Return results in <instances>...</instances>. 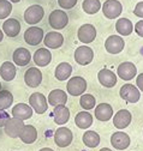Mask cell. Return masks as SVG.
<instances>
[{
  "mask_svg": "<svg viewBox=\"0 0 143 151\" xmlns=\"http://www.w3.org/2000/svg\"><path fill=\"white\" fill-rule=\"evenodd\" d=\"M66 89L71 96H81L87 90V81L82 77L76 76V77H72L69 79Z\"/></svg>",
  "mask_w": 143,
  "mask_h": 151,
  "instance_id": "6da1fadb",
  "label": "cell"
},
{
  "mask_svg": "<svg viewBox=\"0 0 143 151\" xmlns=\"http://www.w3.org/2000/svg\"><path fill=\"white\" fill-rule=\"evenodd\" d=\"M102 12L108 19H116L123 12V5L118 0H106L102 5Z\"/></svg>",
  "mask_w": 143,
  "mask_h": 151,
  "instance_id": "7a4b0ae2",
  "label": "cell"
},
{
  "mask_svg": "<svg viewBox=\"0 0 143 151\" xmlns=\"http://www.w3.org/2000/svg\"><path fill=\"white\" fill-rule=\"evenodd\" d=\"M29 104L38 114H43L48 109V102L43 93L41 92H34L29 97Z\"/></svg>",
  "mask_w": 143,
  "mask_h": 151,
  "instance_id": "3957f363",
  "label": "cell"
},
{
  "mask_svg": "<svg viewBox=\"0 0 143 151\" xmlns=\"http://www.w3.org/2000/svg\"><path fill=\"white\" fill-rule=\"evenodd\" d=\"M48 22H49V25L56 29V30H60V29H64L67 23H69V17L67 14L61 11V10H54L52 11L49 17H48Z\"/></svg>",
  "mask_w": 143,
  "mask_h": 151,
  "instance_id": "277c9868",
  "label": "cell"
},
{
  "mask_svg": "<svg viewBox=\"0 0 143 151\" xmlns=\"http://www.w3.org/2000/svg\"><path fill=\"white\" fill-rule=\"evenodd\" d=\"M45 16V10L41 5H31L24 12V21L28 24H38Z\"/></svg>",
  "mask_w": 143,
  "mask_h": 151,
  "instance_id": "5b68a950",
  "label": "cell"
},
{
  "mask_svg": "<svg viewBox=\"0 0 143 151\" xmlns=\"http://www.w3.org/2000/svg\"><path fill=\"white\" fill-rule=\"evenodd\" d=\"M94 59V52L88 46H79L75 50V60L78 65L85 66L89 65Z\"/></svg>",
  "mask_w": 143,
  "mask_h": 151,
  "instance_id": "8992f818",
  "label": "cell"
},
{
  "mask_svg": "<svg viewBox=\"0 0 143 151\" xmlns=\"http://www.w3.org/2000/svg\"><path fill=\"white\" fill-rule=\"evenodd\" d=\"M119 93H120V97L129 103H136L139 101V97H141L139 90L132 84H124L120 88Z\"/></svg>",
  "mask_w": 143,
  "mask_h": 151,
  "instance_id": "52a82bcc",
  "label": "cell"
},
{
  "mask_svg": "<svg viewBox=\"0 0 143 151\" xmlns=\"http://www.w3.org/2000/svg\"><path fill=\"white\" fill-rule=\"evenodd\" d=\"M23 127H24L23 120H20L17 118H10L6 121V124L4 126V129H5V133L10 138H18Z\"/></svg>",
  "mask_w": 143,
  "mask_h": 151,
  "instance_id": "ba28073f",
  "label": "cell"
},
{
  "mask_svg": "<svg viewBox=\"0 0 143 151\" xmlns=\"http://www.w3.org/2000/svg\"><path fill=\"white\" fill-rule=\"evenodd\" d=\"M74 134L70 128L67 127H59L54 133V143L59 147H66L72 143Z\"/></svg>",
  "mask_w": 143,
  "mask_h": 151,
  "instance_id": "9c48e42d",
  "label": "cell"
},
{
  "mask_svg": "<svg viewBox=\"0 0 143 151\" xmlns=\"http://www.w3.org/2000/svg\"><path fill=\"white\" fill-rule=\"evenodd\" d=\"M43 30L39 27H30L24 32V41L30 46H38L43 41Z\"/></svg>",
  "mask_w": 143,
  "mask_h": 151,
  "instance_id": "30bf717a",
  "label": "cell"
},
{
  "mask_svg": "<svg viewBox=\"0 0 143 151\" xmlns=\"http://www.w3.org/2000/svg\"><path fill=\"white\" fill-rule=\"evenodd\" d=\"M77 37L82 43H92L96 37V29L92 24H83L77 31Z\"/></svg>",
  "mask_w": 143,
  "mask_h": 151,
  "instance_id": "8fae6325",
  "label": "cell"
},
{
  "mask_svg": "<svg viewBox=\"0 0 143 151\" xmlns=\"http://www.w3.org/2000/svg\"><path fill=\"white\" fill-rule=\"evenodd\" d=\"M125 47V42L120 36L111 35L105 42V48L110 54H119Z\"/></svg>",
  "mask_w": 143,
  "mask_h": 151,
  "instance_id": "7c38bea8",
  "label": "cell"
},
{
  "mask_svg": "<svg viewBox=\"0 0 143 151\" xmlns=\"http://www.w3.org/2000/svg\"><path fill=\"white\" fill-rule=\"evenodd\" d=\"M24 82L29 88H38L42 82V72L36 67H30L24 73Z\"/></svg>",
  "mask_w": 143,
  "mask_h": 151,
  "instance_id": "4fadbf2b",
  "label": "cell"
},
{
  "mask_svg": "<svg viewBox=\"0 0 143 151\" xmlns=\"http://www.w3.org/2000/svg\"><path fill=\"white\" fill-rule=\"evenodd\" d=\"M136 73H137V68H136L135 64H132L130 61L121 63L117 68V74L123 81H131L132 78H135Z\"/></svg>",
  "mask_w": 143,
  "mask_h": 151,
  "instance_id": "5bb4252c",
  "label": "cell"
},
{
  "mask_svg": "<svg viewBox=\"0 0 143 151\" xmlns=\"http://www.w3.org/2000/svg\"><path fill=\"white\" fill-rule=\"evenodd\" d=\"M131 120H132L131 113L126 109H120L113 116V125L118 129H124L131 124Z\"/></svg>",
  "mask_w": 143,
  "mask_h": 151,
  "instance_id": "9a60e30c",
  "label": "cell"
},
{
  "mask_svg": "<svg viewBox=\"0 0 143 151\" xmlns=\"http://www.w3.org/2000/svg\"><path fill=\"white\" fill-rule=\"evenodd\" d=\"M43 43L49 49H57L63 46L64 36L58 31H51V32L46 34V36L43 37Z\"/></svg>",
  "mask_w": 143,
  "mask_h": 151,
  "instance_id": "2e32d148",
  "label": "cell"
},
{
  "mask_svg": "<svg viewBox=\"0 0 143 151\" xmlns=\"http://www.w3.org/2000/svg\"><path fill=\"white\" fill-rule=\"evenodd\" d=\"M130 137L129 134L124 133V132H116V133L112 134L111 137V144L114 149L117 150H125L128 149L130 145Z\"/></svg>",
  "mask_w": 143,
  "mask_h": 151,
  "instance_id": "e0dca14e",
  "label": "cell"
},
{
  "mask_svg": "<svg viewBox=\"0 0 143 151\" xmlns=\"http://www.w3.org/2000/svg\"><path fill=\"white\" fill-rule=\"evenodd\" d=\"M98 79L100 84L105 88H113L117 84V76L114 72L107 68H102L98 73Z\"/></svg>",
  "mask_w": 143,
  "mask_h": 151,
  "instance_id": "ac0fdd59",
  "label": "cell"
},
{
  "mask_svg": "<svg viewBox=\"0 0 143 151\" xmlns=\"http://www.w3.org/2000/svg\"><path fill=\"white\" fill-rule=\"evenodd\" d=\"M12 116L20 120H28L32 116V108L27 103H18L12 108Z\"/></svg>",
  "mask_w": 143,
  "mask_h": 151,
  "instance_id": "d6986e66",
  "label": "cell"
},
{
  "mask_svg": "<svg viewBox=\"0 0 143 151\" xmlns=\"http://www.w3.org/2000/svg\"><path fill=\"white\" fill-rule=\"evenodd\" d=\"M12 59L17 66H27L31 60V54L27 48L21 47V48H17L13 52Z\"/></svg>",
  "mask_w": 143,
  "mask_h": 151,
  "instance_id": "ffe728a7",
  "label": "cell"
},
{
  "mask_svg": "<svg viewBox=\"0 0 143 151\" xmlns=\"http://www.w3.org/2000/svg\"><path fill=\"white\" fill-rule=\"evenodd\" d=\"M113 116V108L108 103H100L95 108V118L99 121H108Z\"/></svg>",
  "mask_w": 143,
  "mask_h": 151,
  "instance_id": "44dd1931",
  "label": "cell"
},
{
  "mask_svg": "<svg viewBox=\"0 0 143 151\" xmlns=\"http://www.w3.org/2000/svg\"><path fill=\"white\" fill-rule=\"evenodd\" d=\"M67 102V93L60 89L52 90L48 95V103L53 107L57 106H65Z\"/></svg>",
  "mask_w": 143,
  "mask_h": 151,
  "instance_id": "7402d4cb",
  "label": "cell"
},
{
  "mask_svg": "<svg viewBox=\"0 0 143 151\" xmlns=\"http://www.w3.org/2000/svg\"><path fill=\"white\" fill-rule=\"evenodd\" d=\"M52 61V53L47 48H40L34 54V63L39 67H45Z\"/></svg>",
  "mask_w": 143,
  "mask_h": 151,
  "instance_id": "603a6c76",
  "label": "cell"
},
{
  "mask_svg": "<svg viewBox=\"0 0 143 151\" xmlns=\"http://www.w3.org/2000/svg\"><path fill=\"white\" fill-rule=\"evenodd\" d=\"M53 118H54V122L59 126L65 125L69 119H70V110L65 106H57L53 109Z\"/></svg>",
  "mask_w": 143,
  "mask_h": 151,
  "instance_id": "cb8c5ba5",
  "label": "cell"
},
{
  "mask_svg": "<svg viewBox=\"0 0 143 151\" xmlns=\"http://www.w3.org/2000/svg\"><path fill=\"white\" fill-rule=\"evenodd\" d=\"M21 31V23L16 18H9L3 24V32L9 37H16Z\"/></svg>",
  "mask_w": 143,
  "mask_h": 151,
  "instance_id": "d4e9b609",
  "label": "cell"
},
{
  "mask_svg": "<svg viewBox=\"0 0 143 151\" xmlns=\"http://www.w3.org/2000/svg\"><path fill=\"white\" fill-rule=\"evenodd\" d=\"M20 138L24 144H32L38 139V129L31 125H24Z\"/></svg>",
  "mask_w": 143,
  "mask_h": 151,
  "instance_id": "484cf974",
  "label": "cell"
},
{
  "mask_svg": "<svg viewBox=\"0 0 143 151\" xmlns=\"http://www.w3.org/2000/svg\"><path fill=\"white\" fill-rule=\"evenodd\" d=\"M75 124L82 129H87L93 125V116L88 111H79L75 116Z\"/></svg>",
  "mask_w": 143,
  "mask_h": 151,
  "instance_id": "4316f807",
  "label": "cell"
},
{
  "mask_svg": "<svg viewBox=\"0 0 143 151\" xmlns=\"http://www.w3.org/2000/svg\"><path fill=\"white\" fill-rule=\"evenodd\" d=\"M16 73H17V70L12 63H10V61L3 63L1 67H0V76H1V78L4 81H6V82L13 81L16 77Z\"/></svg>",
  "mask_w": 143,
  "mask_h": 151,
  "instance_id": "83f0119b",
  "label": "cell"
},
{
  "mask_svg": "<svg viewBox=\"0 0 143 151\" xmlns=\"http://www.w3.org/2000/svg\"><path fill=\"white\" fill-rule=\"evenodd\" d=\"M116 30L123 36H129L134 31V25L128 18H119L116 23Z\"/></svg>",
  "mask_w": 143,
  "mask_h": 151,
  "instance_id": "f1b7e54d",
  "label": "cell"
},
{
  "mask_svg": "<svg viewBox=\"0 0 143 151\" xmlns=\"http://www.w3.org/2000/svg\"><path fill=\"white\" fill-rule=\"evenodd\" d=\"M71 73H72V66H71L69 63H60L57 67H56V72H54V76L60 82L63 81H66Z\"/></svg>",
  "mask_w": 143,
  "mask_h": 151,
  "instance_id": "f546056e",
  "label": "cell"
},
{
  "mask_svg": "<svg viewBox=\"0 0 143 151\" xmlns=\"http://www.w3.org/2000/svg\"><path fill=\"white\" fill-rule=\"evenodd\" d=\"M82 140L88 147H96L100 144V136L95 131H87L82 137Z\"/></svg>",
  "mask_w": 143,
  "mask_h": 151,
  "instance_id": "4dcf8cb0",
  "label": "cell"
},
{
  "mask_svg": "<svg viewBox=\"0 0 143 151\" xmlns=\"http://www.w3.org/2000/svg\"><path fill=\"white\" fill-rule=\"evenodd\" d=\"M82 9L87 14H95L101 9V3L100 0H84Z\"/></svg>",
  "mask_w": 143,
  "mask_h": 151,
  "instance_id": "1f68e13d",
  "label": "cell"
},
{
  "mask_svg": "<svg viewBox=\"0 0 143 151\" xmlns=\"http://www.w3.org/2000/svg\"><path fill=\"white\" fill-rule=\"evenodd\" d=\"M13 103V95L9 90L0 91V109H7Z\"/></svg>",
  "mask_w": 143,
  "mask_h": 151,
  "instance_id": "d6a6232c",
  "label": "cell"
},
{
  "mask_svg": "<svg viewBox=\"0 0 143 151\" xmlns=\"http://www.w3.org/2000/svg\"><path fill=\"white\" fill-rule=\"evenodd\" d=\"M95 103H96L95 97L93 95H90V93H83V95L81 96V99H79V104L85 110L93 109L95 107Z\"/></svg>",
  "mask_w": 143,
  "mask_h": 151,
  "instance_id": "836d02e7",
  "label": "cell"
},
{
  "mask_svg": "<svg viewBox=\"0 0 143 151\" xmlns=\"http://www.w3.org/2000/svg\"><path fill=\"white\" fill-rule=\"evenodd\" d=\"M12 11V5L7 0H0V19H5Z\"/></svg>",
  "mask_w": 143,
  "mask_h": 151,
  "instance_id": "e575fe53",
  "label": "cell"
},
{
  "mask_svg": "<svg viewBox=\"0 0 143 151\" xmlns=\"http://www.w3.org/2000/svg\"><path fill=\"white\" fill-rule=\"evenodd\" d=\"M58 4L61 9L71 10V9H74L75 5L77 4V0H58Z\"/></svg>",
  "mask_w": 143,
  "mask_h": 151,
  "instance_id": "d590c367",
  "label": "cell"
},
{
  "mask_svg": "<svg viewBox=\"0 0 143 151\" xmlns=\"http://www.w3.org/2000/svg\"><path fill=\"white\" fill-rule=\"evenodd\" d=\"M9 119H10L9 113L4 109H0V127H4Z\"/></svg>",
  "mask_w": 143,
  "mask_h": 151,
  "instance_id": "8d00e7d4",
  "label": "cell"
},
{
  "mask_svg": "<svg viewBox=\"0 0 143 151\" xmlns=\"http://www.w3.org/2000/svg\"><path fill=\"white\" fill-rule=\"evenodd\" d=\"M134 13H135V16H137V17H139V18H143V1H139V3L135 6Z\"/></svg>",
  "mask_w": 143,
  "mask_h": 151,
  "instance_id": "74e56055",
  "label": "cell"
},
{
  "mask_svg": "<svg viewBox=\"0 0 143 151\" xmlns=\"http://www.w3.org/2000/svg\"><path fill=\"white\" fill-rule=\"evenodd\" d=\"M135 31L138 36L143 37V21H138L136 24H135Z\"/></svg>",
  "mask_w": 143,
  "mask_h": 151,
  "instance_id": "f35d334b",
  "label": "cell"
},
{
  "mask_svg": "<svg viewBox=\"0 0 143 151\" xmlns=\"http://www.w3.org/2000/svg\"><path fill=\"white\" fill-rule=\"evenodd\" d=\"M136 85H137V88L141 91H143V73H141V74L137 76V78H136Z\"/></svg>",
  "mask_w": 143,
  "mask_h": 151,
  "instance_id": "ab89813d",
  "label": "cell"
},
{
  "mask_svg": "<svg viewBox=\"0 0 143 151\" xmlns=\"http://www.w3.org/2000/svg\"><path fill=\"white\" fill-rule=\"evenodd\" d=\"M39 151H54L53 149H49V147H42V149H40Z\"/></svg>",
  "mask_w": 143,
  "mask_h": 151,
  "instance_id": "60d3db41",
  "label": "cell"
},
{
  "mask_svg": "<svg viewBox=\"0 0 143 151\" xmlns=\"http://www.w3.org/2000/svg\"><path fill=\"white\" fill-rule=\"evenodd\" d=\"M3 39H4V32H3V30L0 29V42L3 41Z\"/></svg>",
  "mask_w": 143,
  "mask_h": 151,
  "instance_id": "b9f144b4",
  "label": "cell"
},
{
  "mask_svg": "<svg viewBox=\"0 0 143 151\" xmlns=\"http://www.w3.org/2000/svg\"><path fill=\"white\" fill-rule=\"evenodd\" d=\"M100 151H112V150L108 147H102V149H100Z\"/></svg>",
  "mask_w": 143,
  "mask_h": 151,
  "instance_id": "7bdbcfd3",
  "label": "cell"
},
{
  "mask_svg": "<svg viewBox=\"0 0 143 151\" xmlns=\"http://www.w3.org/2000/svg\"><path fill=\"white\" fill-rule=\"evenodd\" d=\"M10 1H11V3H20L21 0H10Z\"/></svg>",
  "mask_w": 143,
  "mask_h": 151,
  "instance_id": "ee69618b",
  "label": "cell"
},
{
  "mask_svg": "<svg viewBox=\"0 0 143 151\" xmlns=\"http://www.w3.org/2000/svg\"><path fill=\"white\" fill-rule=\"evenodd\" d=\"M0 91H1V83H0Z\"/></svg>",
  "mask_w": 143,
  "mask_h": 151,
  "instance_id": "f6af8a7d",
  "label": "cell"
}]
</instances>
